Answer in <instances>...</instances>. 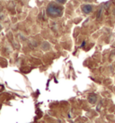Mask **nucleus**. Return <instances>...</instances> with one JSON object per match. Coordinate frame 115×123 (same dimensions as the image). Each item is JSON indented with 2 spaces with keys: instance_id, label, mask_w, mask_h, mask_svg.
<instances>
[{
  "instance_id": "f257e3e1",
  "label": "nucleus",
  "mask_w": 115,
  "mask_h": 123,
  "mask_svg": "<svg viewBox=\"0 0 115 123\" xmlns=\"http://www.w3.org/2000/svg\"><path fill=\"white\" fill-rule=\"evenodd\" d=\"M47 14L53 17H59L62 15V7L54 4H50L47 7Z\"/></svg>"
},
{
  "instance_id": "f03ea898",
  "label": "nucleus",
  "mask_w": 115,
  "mask_h": 123,
  "mask_svg": "<svg viewBox=\"0 0 115 123\" xmlns=\"http://www.w3.org/2000/svg\"><path fill=\"white\" fill-rule=\"evenodd\" d=\"M92 10H93V7H92L91 5H84L82 6V11L85 14H90L92 12Z\"/></svg>"
},
{
  "instance_id": "7ed1b4c3",
  "label": "nucleus",
  "mask_w": 115,
  "mask_h": 123,
  "mask_svg": "<svg viewBox=\"0 0 115 123\" xmlns=\"http://www.w3.org/2000/svg\"><path fill=\"white\" fill-rule=\"evenodd\" d=\"M96 100H97V97L95 94H90L89 97H88V101H89V103H92V104H94V103H96Z\"/></svg>"
},
{
  "instance_id": "20e7f679",
  "label": "nucleus",
  "mask_w": 115,
  "mask_h": 123,
  "mask_svg": "<svg viewBox=\"0 0 115 123\" xmlns=\"http://www.w3.org/2000/svg\"><path fill=\"white\" fill-rule=\"evenodd\" d=\"M56 1H57L58 3H60V4H64L65 2H66V1H67V0H56Z\"/></svg>"
},
{
  "instance_id": "39448f33",
  "label": "nucleus",
  "mask_w": 115,
  "mask_h": 123,
  "mask_svg": "<svg viewBox=\"0 0 115 123\" xmlns=\"http://www.w3.org/2000/svg\"><path fill=\"white\" fill-rule=\"evenodd\" d=\"M86 1H93V0H86Z\"/></svg>"
},
{
  "instance_id": "423d86ee",
  "label": "nucleus",
  "mask_w": 115,
  "mask_h": 123,
  "mask_svg": "<svg viewBox=\"0 0 115 123\" xmlns=\"http://www.w3.org/2000/svg\"><path fill=\"white\" fill-rule=\"evenodd\" d=\"M0 30H1V25H0Z\"/></svg>"
}]
</instances>
